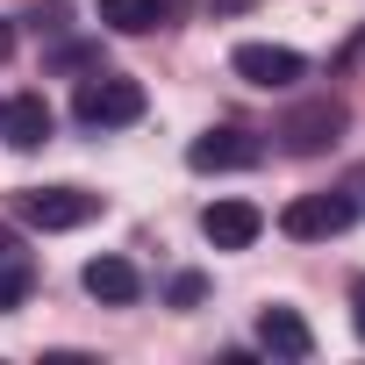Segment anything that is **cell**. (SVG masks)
Here are the masks:
<instances>
[{"label": "cell", "instance_id": "obj_9", "mask_svg": "<svg viewBox=\"0 0 365 365\" xmlns=\"http://www.w3.org/2000/svg\"><path fill=\"white\" fill-rule=\"evenodd\" d=\"M258 344H265L272 358H294V365L315 358V329L301 322V308H265V315H258Z\"/></svg>", "mask_w": 365, "mask_h": 365}, {"label": "cell", "instance_id": "obj_11", "mask_svg": "<svg viewBox=\"0 0 365 365\" xmlns=\"http://www.w3.org/2000/svg\"><path fill=\"white\" fill-rule=\"evenodd\" d=\"M101 22L122 29V36H150L172 22V0H101Z\"/></svg>", "mask_w": 365, "mask_h": 365}, {"label": "cell", "instance_id": "obj_15", "mask_svg": "<svg viewBox=\"0 0 365 365\" xmlns=\"http://www.w3.org/2000/svg\"><path fill=\"white\" fill-rule=\"evenodd\" d=\"M351 329H358V336H365V279H358V287H351Z\"/></svg>", "mask_w": 365, "mask_h": 365}, {"label": "cell", "instance_id": "obj_5", "mask_svg": "<svg viewBox=\"0 0 365 365\" xmlns=\"http://www.w3.org/2000/svg\"><path fill=\"white\" fill-rule=\"evenodd\" d=\"M258 158H265V143H258L251 129H237V122H222V129L194 136V150H187V165H194V172H251Z\"/></svg>", "mask_w": 365, "mask_h": 365}, {"label": "cell", "instance_id": "obj_13", "mask_svg": "<svg viewBox=\"0 0 365 365\" xmlns=\"http://www.w3.org/2000/svg\"><path fill=\"white\" fill-rule=\"evenodd\" d=\"M201 294H208V279H201V272H179V279H172V308H194Z\"/></svg>", "mask_w": 365, "mask_h": 365}, {"label": "cell", "instance_id": "obj_4", "mask_svg": "<svg viewBox=\"0 0 365 365\" xmlns=\"http://www.w3.org/2000/svg\"><path fill=\"white\" fill-rule=\"evenodd\" d=\"M230 72H237L244 86H265V93H287V86H301L308 58H301V51H287V43H237Z\"/></svg>", "mask_w": 365, "mask_h": 365}, {"label": "cell", "instance_id": "obj_1", "mask_svg": "<svg viewBox=\"0 0 365 365\" xmlns=\"http://www.w3.org/2000/svg\"><path fill=\"white\" fill-rule=\"evenodd\" d=\"M72 115H79L86 129H129V122L143 115V86L122 79V72H93V79H79Z\"/></svg>", "mask_w": 365, "mask_h": 365}, {"label": "cell", "instance_id": "obj_7", "mask_svg": "<svg viewBox=\"0 0 365 365\" xmlns=\"http://www.w3.org/2000/svg\"><path fill=\"white\" fill-rule=\"evenodd\" d=\"M258 230H265V215H258L251 201H208V208H201V237H208L215 251H251Z\"/></svg>", "mask_w": 365, "mask_h": 365}, {"label": "cell", "instance_id": "obj_6", "mask_svg": "<svg viewBox=\"0 0 365 365\" xmlns=\"http://www.w3.org/2000/svg\"><path fill=\"white\" fill-rule=\"evenodd\" d=\"M344 136V108L336 101H308V108H294L287 122H279V143L294 150V158H315L322 143H336Z\"/></svg>", "mask_w": 365, "mask_h": 365}, {"label": "cell", "instance_id": "obj_8", "mask_svg": "<svg viewBox=\"0 0 365 365\" xmlns=\"http://www.w3.org/2000/svg\"><path fill=\"white\" fill-rule=\"evenodd\" d=\"M0 136H8L15 150H43L51 143V101L43 93H15L8 108H0Z\"/></svg>", "mask_w": 365, "mask_h": 365}, {"label": "cell", "instance_id": "obj_2", "mask_svg": "<svg viewBox=\"0 0 365 365\" xmlns=\"http://www.w3.org/2000/svg\"><path fill=\"white\" fill-rule=\"evenodd\" d=\"M15 215L29 230H79V222L101 215V194H86V187H29V194H15Z\"/></svg>", "mask_w": 365, "mask_h": 365}, {"label": "cell", "instance_id": "obj_16", "mask_svg": "<svg viewBox=\"0 0 365 365\" xmlns=\"http://www.w3.org/2000/svg\"><path fill=\"white\" fill-rule=\"evenodd\" d=\"M8 51H15V36H8V22H0V58H8Z\"/></svg>", "mask_w": 365, "mask_h": 365}, {"label": "cell", "instance_id": "obj_3", "mask_svg": "<svg viewBox=\"0 0 365 365\" xmlns=\"http://www.w3.org/2000/svg\"><path fill=\"white\" fill-rule=\"evenodd\" d=\"M351 222H358V201H351V194H301V201H287V215H279V230H287L294 244L344 237Z\"/></svg>", "mask_w": 365, "mask_h": 365}, {"label": "cell", "instance_id": "obj_10", "mask_svg": "<svg viewBox=\"0 0 365 365\" xmlns=\"http://www.w3.org/2000/svg\"><path fill=\"white\" fill-rule=\"evenodd\" d=\"M79 279H86V294H93V301H108V308H129V301L143 294V272H136L129 258H93Z\"/></svg>", "mask_w": 365, "mask_h": 365}, {"label": "cell", "instance_id": "obj_12", "mask_svg": "<svg viewBox=\"0 0 365 365\" xmlns=\"http://www.w3.org/2000/svg\"><path fill=\"white\" fill-rule=\"evenodd\" d=\"M29 287H36V272H29V258L8 244V251H0V315L22 308V301H29Z\"/></svg>", "mask_w": 365, "mask_h": 365}, {"label": "cell", "instance_id": "obj_14", "mask_svg": "<svg viewBox=\"0 0 365 365\" xmlns=\"http://www.w3.org/2000/svg\"><path fill=\"white\" fill-rule=\"evenodd\" d=\"M351 65H365V29H358V36L336 51V72H351Z\"/></svg>", "mask_w": 365, "mask_h": 365}]
</instances>
